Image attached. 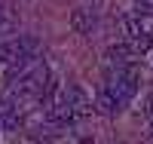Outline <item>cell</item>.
Masks as SVG:
<instances>
[{
  "label": "cell",
  "instance_id": "cell-1",
  "mask_svg": "<svg viewBox=\"0 0 153 144\" xmlns=\"http://www.w3.org/2000/svg\"><path fill=\"white\" fill-rule=\"evenodd\" d=\"M107 89L117 95V101H120V104H126V101H129V98L138 92V71H135V68H129V64L117 68V74L110 77Z\"/></svg>",
  "mask_w": 153,
  "mask_h": 144
},
{
  "label": "cell",
  "instance_id": "cell-7",
  "mask_svg": "<svg viewBox=\"0 0 153 144\" xmlns=\"http://www.w3.org/2000/svg\"><path fill=\"white\" fill-rule=\"evenodd\" d=\"M129 55H132V49L126 46V43H120V46H110V49H107V61H110V64H117V68L129 64Z\"/></svg>",
  "mask_w": 153,
  "mask_h": 144
},
{
  "label": "cell",
  "instance_id": "cell-10",
  "mask_svg": "<svg viewBox=\"0 0 153 144\" xmlns=\"http://www.w3.org/2000/svg\"><path fill=\"white\" fill-rule=\"evenodd\" d=\"M135 9L138 12H153V0H135Z\"/></svg>",
  "mask_w": 153,
  "mask_h": 144
},
{
  "label": "cell",
  "instance_id": "cell-9",
  "mask_svg": "<svg viewBox=\"0 0 153 144\" xmlns=\"http://www.w3.org/2000/svg\"><path fill=\"white\" fill-rule=\"evenodd\" d=\"M150 46H153V40H150V34H147V31H141L138 37H132V43H129L132 52H147Z\"/></svg>",
  "mask_w": 153,
  "mask_h": 144
},
{
  "label": "cell",
  "instance_id": "cell-11",
  "mask_svg": "<svg viewBox=\"0 0 153 144\" xmlns=\"http://www.w3.org/2000/svg\"><path fill=\"white\" fill-rule=\"evenodd\" d=\"M147 113L153 116V92H150V98H147Z\"/></svg>",
  "mask_w": 153,
  "mask_h": 144
},
{
  "label": "cell",
  "instance_id": "cell-6",
  "mask_svg": "<svg viewBox=\"0 0 153 144\" xmlns=\"http://www.w3.org/2000/svg\"><path fill=\"white\" fill-rule=\"evenodd\" d=\"M52 120H55V123H74V120H80V116L74 113V107H71L65 98H58V101L52 104Z\"/></svg>",
  "mask_w": 153,
  "mask_h": 144
},
{
  "label": "cell",
  "instance_id": "cell-8",
  "mask_svg": "<svg viewBox=\"0 0 153 144\" xmlns=\"http://www.w3.org/2000/svg\"><path fill=\"white\" fill-rule=\"evenodd\" d=\"M120 25H123V34L129 37V40L144 31V28H141V19H138V16H123V19H120Z\"/></svg>",
  "mask_w": 153,
  "mask_h": 144
},
{
  "label": "cell",
  "instance_id": "cell-3",
  "mask_svg": "<svg viewBox=\"0 0 153 144\" xmlns=\"http://www.w3.org/2000/svg\"><path fill=\"white\" fill-rule=\"evenodd\" d=\"M92 25H95V12H89L86 3H83V6H74V12H71V28H74L76 34H89V31H92Z\"/></svg>",
  "mask_w": 153,
  "mask_h": 144
},
{
  "label": "cell",
  "instance_id": "cell-5",
  "mask_svg": "<svg viewBox=\"0 0 153 144\" xmlns=\"http://www.w3.org/2000/svg\"><path fill=\"white\" fill-rule=\"evenodd\" d=\"M120 107H123V104L117 101V95H113L110 89H104V92H101V95L95 98V110H98V113H104V116H110V113H117Z\"/></svg>",
  "mask_w": 153,
  "mask_h": 144
},
{
  "label": "cell",
  "instance_id": "cell-4",
  "mask_svg": "<svg viewBox=\"0 0 153 144\" xmlns=\"http://www.w3.org/2000/svg\"><path fill=\"white\" fill-rule=\"evenodd\" d=\"M19 123V113H16V98H0V129H12Z\"/></svg>",
  "mask_w": 153,
  "mask_h": 144
},
{
  "label": "cell",
  "instance_id": "cell-2",
  "mask_svg": "<svg viewBox=\"0 0 153 144\" xmlns=\"http://www.w3.org/2000/svg\"><path fill=\"white\" fill-rule=\"evenodd\" d=\"M61 98H65L71 107H74V113H76V116H83V113H89V110H92V104H89V98H86V92H83L80 86H65Z\"/></svg>",
  "mask_w": 153,
  "mask_h": 144
}]
</instances>
